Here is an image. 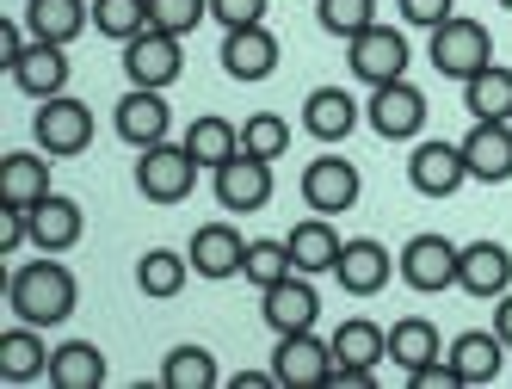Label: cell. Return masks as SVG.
<instances>
[{"label":"cell","instance_id":"cell-26","mask_svg":"<svg viewBox=\"0 0 512 389\" xmlns=\"http://www.w3.org/2000/svg\"><path fill=\"white\" fill-rule=\"evenodd\" d=\"M0 377L7 383H31V377H50V346H44V328H7L0 334Z\"/></svg>","mask_w":512,"mask_h":389},{"label":"cell","instance_id":"cell-17","mask_svg":"<svg viewBox=\"0 0 512 389\" xmlns=\"http://www.w3.org/2000/svg\"><path fill=\"white\" fill-rule=\"evenodd\" d=\"M334 278H340V291H346V297H377L389 278H395V254H389L383 241L358 235V241H346V247H340Z\"/></svg>","mask_w":512,"mask_h":389},{"label":"cell","instance_id":"cell-45","mask_svg":"<svg viewBox=\"0 0 512 389\" xmlns=\"http://www.w3.org/2000/svg\"><path fill=\"white\" fill-rule=\"evenodd\" d=\"M494 334L512 346V291H506V297H494Z\"/></svg>","mask_w":512,"mask_h":389},{"label":"cell","instance_id":"cell-44","mask_svg":"<svg viewBox=\"0 0 512 389\" xmlns=\"http://www.w3.org/2000/svg\"><path fill=\"white\" fill-rule=\"evenodd\" d=\"M229 389H284V383H278V371H235Z\"/></svg>","mask_w":512,"mask_h":389},{"label":"cell","instance_id":"cell-23","mask_svg":"<svg viewBox=\"0 0 512 389\" xmlns=\"http://www.w3.org/2000/svg\"><path fill=\"white\" fill-rule=\"evenodd\" d=\"M93 25V0H25V31L44 44H75Z\"/></svg>","mask_w":512,"mask_h":389},{"label":"cell","instance_id":"cell-18","mask_svg":"<svg viewBox=\"0 0 512 389\" xmlns=\"http://www.w3.org/2000/svg\"><path fill=\"white\" fill-rule=\"evenodd\" d=\"M457 291L482 297V303L506 297L512 291V254H506L500 241H469L463 254H457Z\"/></svg>","mask_w":512,"mask_h":389},{"label":"cell","instance_id":"cell-20","mask_svg":"<svg viewBox=\"0 0 512 389\" xmlns=\"http://www.w3.org/2000/svg\"><path fill=\"white\" fill-rule=\"evenodd\" d=\"M358 118H364V105L346 93V87H315L309 99H303V130L315 136V143H346V136L358 130Z\"/></svg>","mask_w":512,"mask_h":389},{"label":"cell","instance_id":"cell-41","mask_svg":"<svg viewBox=\"0 0 512 389\" xmlns=\"http://www.w3.org/2000/svg\"><path fill=\"white\" fill-rule=\"evenodd\" d=\"M210 19L235 31V25H266V0H210Z\"/></svg>","mask_w":512,"mask_h":389},{"label":"cell","instance_id":"cell-30","mask_svg":"<svg viewBox=\"0 0 512 389\" xmlns=\"http://www.w3.org/2000/svg\"><path fill=\"white\" fill-rule=\"evenodd\" d=\"M44 198H50V161L44 155H7V161H0V204L31 210Z\"/></svg>","mask_w":512,"mask_h":389},{"label":"cell","instance_id":"cell-43","mask_svg":"<svg viewBox=\"0 0 512 389\" xmlns=\"http://www.w3.org/2000/svg\"><path fill=\"white\" fill-rule=\"evenodd\" d=\"M19 56H25V31H19V25L7 19V25H0V62H7V68H13Z\"/></svg>","mask_w":512,"mask_h":389},{"label":"cell","instance_id":"cell-25","mask_svg":"<svg viewBox=\"0 0 512 389\" xmlns=\"http://www.w3.org/2000/svg\"><path fill=\"white\" fill-rule=\"evenodd\" d=\"M445 359L457 365V377H463V383H494V377H500V365H506V340H500L494 328H469V334H457V340H451Z\"/></svg>","mask_w":512,"mask_h":389},{"label":"cell","instance_id":"cell-5","mask_svg":"<svg viewBox=\"0 0 512 389\" xmlns=\"http://www.w3.org/2000/svg\"><path fill=\"white\" fill-rule=\"evenodd\" d=\"M346 68L364 81V87H383V81H401L408 75V31L401 25H364L358 38H346Z\"/></svg>","mask_w":512,"mask_h":389},{"label":"cell","instance_id":"cell-31","mask_svg":"<svg viewBox=\"0 0 512 389\" xmlns=\"http://www.w3.org/2000/svg\"><path fill=\"white\" fill-rule=\"evenodd\" d=\"M438 352H445V340H438V328L426 322V315H401V322L389 328V359L401 365V371H420V365H432Z\"/></svg>","mask_w":512,"mask_h":389},{"label":"cell","instance_id":"cell-16","mask_svg":"<svg viewBox=\"0 0 512 389\" xmlns=\"http://www.w3.org/2000/svg\"><path fill=\"white\" fill-rule=\"evenodd\" d=\"M192 272L198 278H210V285H223V278H241V266H247V235L235 229V223H204L198 235H192Z\"/></svg>","mask_w":512,"mask_h":389},{"label":"cell","instance_id":"cell-35","mask_svg":"<svg viewBox=\"0 0 512 389\" xmlns=\"http://www.w3.org/2000/svg\"><path fill=\"white\" fill-rule=\"evenodd\" d=\"M290 272H297V260H290V241L278 235H260V241H247V266H241V278H247V285H260V291H272L278 285V278H290Z\"/></svg>","mask_w":512,"mask_h":389},{"label":"cell","instance_id":"cell-12","mask_svg":"<svg viewBox=\"0 0 512 389\" xmlns=\"http://www.w3.org/2000/svg\"><path fill=\"white\" fill-rule=\"evenodd\" d=\"M358 192H364V180H358V167H352L346 155H315V161L303 167V204L321 210V217H340V210H352Z\"/></svg>","mask_w":512,"mask_h":389},{"label":"cell","instance_id":"cell-29","mask_svg":"<svg viewBox=\"0 0 512 389\" xmlns=\"http://www.w3.org/2000/svg\"><path fill=\"white\" fill-rule=\"evenodd\" d=\"M186 278H192V254H173V247H149V254L136 260V291L155 297V303L179 297V291H186Z\"/></svg>","mask_w":512,"mask_h":389},{"label":"cell","instance_id":"cell-42","mask_svg":"<svg viewBox=\"0 0 512 389\" xmlns=\"http://www.w3.org/2000/svg\"><path fill=\"white\" fill-rule=\"evenodd\" d=\"M408 383H414V389H463V377H457V365L445 359V352H438L432 365H420V371H414Z\"/></svg>","mask_w":512,"mask_h":389},{"label":"cell","instance_id":"cell-3","mask_svg":"<svg viewBox=\"0 0 512 389\" xmlns=\"http://www.w3.org/2000/svg\"><path fill=\"white\" fill-rule=\"evenodd\" d=\"M93 105L75 99V93H56V99H38V118H31V136L50 161H68V155H87L93 143Z\"/></svg>","mask_w":512,"mask_h":389},{"label":"cell","instance_id":"cell-36","mask_svg":"<svg viewBox=\"0 0 512 389\" xmlns=\"http://www.w3.org/2000/svg\"><path fill=\"white\" fill-rule=\"evenodd\" d=\"M93 25H99V38H118L130 44L136 31H149V0H93Z\"/></svg>","mask_w":512,"mask_h":389},{"label":"cell","instance_id":"cell-10","mask_svg":"<svg viewBox=\"0 0 512 389\" xmlns=\"http://www.w3.org/2000/svg\"><path fill=\"white\" fill-rule=\"evenodd\" d=\"M272 371H278L284 389H321V383H334V340H315V328L278 334Z\"/></svg>","mask_w":512,"mask_h":389},{"label":"cell","instance_id":"cell-19","mask_svg":"<svg viewBox=\"0 0 512 389\" xmlns=\"http://www.w3.org/2000/svg\"><path fill=\"white\" fill-rule=\"evenodd\" d=\"M278 68V38L266 25H235L223 31V75L229 81H266Z\"/></svg>","mask_w":512,"mask_h":389},{"label":"cell","instance_id":"cell-11","mask_svg":"<svg viewBox=\"0 0 512 389\" xmlns=\"http://www.w3.org/2000/svg\"><path fill=\"white\" fill-rule=\"evenodd\" d=\"M112 130L124 136L130 149H155L167 143V130H173V105L161 87H130L118 105H112Z\"/></svg>","mask_w":512,"mask_h":389},{"label":"cell","instance_id":"cell-6","mask_svg":"<svg viewBox=\"0 0 512 389\" xmlns=\"http://www.w3.org/2000/svg\"><path fill=\"white\" fill-rule=\"evenodd\" d=\"M364 124H371L383 143H414L426 130V93L408 75L383 81V87H371V99H364Z\"/></svg>","mask_w":512,"mask_h":389},{"label":"cell","instance_id":"cell-46","mask_svg":"<svg viewBox=\"0 0 512 389\" xmlns=\"http://www.w3.org/2000/svg\"><path fill=\"white\" fill-rule=\"evenodd\" d=\"M500 7H506V13H512V0H500Z\"/></svg>","mask_w":512,"mask_h":389},{"label":"cell","instance_id":"cell-8","mask_svg":"<svg viewBox=\"0 0 512 389\" xmlns=\"http://www.w3.org/2000/svg\"><path fill=\"white\" fill-rule=\"evenodd\" d=\"M124 75H130V87H161L167 93L179 75H186V50H179L173 31L149 25V31H136L124 44Z\"/></svg>","mask_w":512,"mask_h":389},{"label":"cell","instance_id":"cell-22","mask_svg":"<svg viewBox=\"0 0 512 389\" xmlns=\"http://www.w3.org/2000/svg\"><path fill=\"white\" fill-rule=\"evenodd\" d=\"M62 50H68V44L31 38L25 56L13 62V87L31 93V99H56V93H68V56H62Z\"/></svg>","mask_w":512,"mask_h":389},{"label":"cell","instance_id":"cell-15","mask_svg":"<svg viewBox=\"0 0 512 389\" xmlns=\"http://www.w3.org/2000/svg\"><path fill=\"white\" fill-rule=\"evenodd\" d=\"M260 297H266L260 315H266V328H272V334H303V328L321 322V297H315V285H309V272L278 278V285L260 291Z\"/></svg>","mask_w":512,"mask_h":389},{"label":"cell","instance_id":"cell-37","mask_svg":"<svg viewBox=\"0 0 512 389\" xmlns=\"http://www.w3.org/2000/svg\"><path fill=\"white\" fill-rule=\"evenodd\" d=\"M315 19L334 38H358L364 25H377V0H315Z\"/></svg>","mask_w":512,"mask_h":389},{"label":"cell","instance_id":"cell-7","mask_svg":"<svg viewBox=\"0 0 512 389\" xmlns=\"http://www.w3.org/2000/svg\"><path fill=\"white\" fill-rule=\"evenodd\" d=\"M457 254H463V247L445 241V235H414V241L395 254V272H401V285H408V291L438 297V291L457 285Z\"/></svg>","mask_w":512,"mask_h":389},{"label":"cell","instance_id":"cell-38","mask_svg":"<svg viewBox=\"0 0 512 389\" xmlns=\"http://www.w3.org/2000/svg\"><path fill=\"white\" fill-rule=\"evenodd\" d=\"M241 149L260 155V161H278V155L290 149V124H284L278 112H253V118L241 124Z\"/></svg>","mask_w":512,"mask_h":389},{"label":"cell","instance_id":"cell-2","mask_svg":"<svg viewBox=\"0 0 512 389\" xmlns=\"http://www.w3.org/2000/svg\"><path fill=\"white\" fill-rule=\"evenodd\" d=\"M426 56H432V68H438L445 81H469V75H482V68L494 62V38H488V25H482V19L451 13L445 25L432 31Z\"/></svg>","mask_w":512,"mask_h":389},{"label":"cell","instance_id":"cell-21","mask_svg":"<svg viewBox=\"0 0 512 389\" xmlns=\"http://www.w3.org/2000/svg\"><path fill=\"white\" fill-rule=\"evenodd\" d=\"M81 235H87V217H81L75 198L50 192L44 204H31V247H38V254H68Z\"/></svg>","mask_w":512,"mask_h":389},{"label":"cell","instance_id":"cell-39","mask_svg":"<svg viewBox=\"0 0 512 389\" xmlns=\"http://www.w3.org/2000/svg\"><path fill=\"white\" fill-rule=\"evenodd\" d=\"M149 19L161 31H173V38H186V31H198L210 19V0H149Z\"/></svg>","mask_w":512,"mask_h":389},{"label":"cell","instance_id":"cell-27","mask_svg":"<svg viewBox=\"0 0 512 389\" xmlns=\"http://www.w3.org/2000/svg\"><path fill=\"white\" fill-rule=\"evenodd\" d=\"M389 359V328L364 322V315H352V322L334 328V365H352V371H377Z\"/></svg>","mask_w":512,"mask_h":389},{"label":"cell","instance_id":"cell-28","mask_svg":"<svg viewBox=\"0 0 512 389\" xmlns=\"http://www.w3.org/2000/svg\"><path fill=\"white\" fill-rule=\"evenodd\" d=\"M50 383L56 389H99L105 383V352L93 340H62V346H50Z\"/></svg>","mask_w":512,"mask_h":389},{"label":"cell","instance_id":"cell-32","mask_svg":"<svg viewBox=\"0 0 512 389\" xmlns=\"http://www.w3.org/2000/svg\"><path fill=\"white\" fill-rule=\"evenodd\" d=\"M192 155H198V167H223L229 155H241V124H229V118H216V112H204V118H192V130L179 136Z\"/></svg>","mask_w":512,"mask_h":389},{"label":"cell","instance_id":"cell-33","mask_svg":"<svg viewBox=\"0 0 512 389\" xmlns=\"http://www.w3.org/2000/svg\"><path fill=\"white\" fill-rule=\"evenodd\" d=\"M463 105H469V118H500V124H512V68L488 62L482 75H469L463 81Z\"/></svg>","mask_w":512,"mask_h":389},{"label":"cell","instance_id":"cell-4","mask_svg":"<svg viewBox=\"0 0 512 389\" xmlns=\"http://www.w3.org/2000/svg\"><path fill=\"white\" fill-rule=\"evenodd\" d=\"M198 173L204 167H198V155L186 143H155V149L136 155V192L149 204H179V198H192Z\"/></svg>","mask_w":512,"mask_h":389},{"label":"cell","instance_id":"cell-24","mask_svg":"<svg viewBox=\"0 0 512 389\" xmlns=\"http://www.w3.org/2000/svg\"><path fill=\"white\" fill-rule=\"evenodd\" d=\"M284 241H290V260H297V272H309V278H315V272H334V266H340V247H346L340 229H334V217H321V210H315V217H303Z\"/></svg>","mask_w":512,"mask_h":389},{"label":"cell","instance_id":"cell-1","mask_svg":"<svg viewBox=\"0 0 512 389\" xmlns=\"http://www.w3.org/2000/svg\"><path fill=\"white\" fill-rule=\"evenodd\" d=\"M7 303L31 328H62L68 315H75V303H81V285H75V272H68L56 254H44V260H25L7 278Z\"/></svg>","mask_w":512,"mask_h":389},{"label":"cell","instance_id":"cell-34","mask_svg":"<svg viewBox=\"0 0 512 389\" xmlns=\"http://www.w3.org/2000/svg\"><path fill=\"white\" fill-rule=\"evenodd\" d=\"M161 383L167 389H216L223 383V371H216V352L204 346H173L161 359Z\"/></svg>","mask_w":512,"mask_h":389},{"label":"cell","instance_id":"cell-14","mask_svg":"<svg viewBox=\"0 0 512 389\" xmlns=\"http://www.w3.org/2000/svg\"><path fill=\"white\" fill-rule=\"evenodd\" d=\"M463 180H469L463 143H414V155H408V186L420 198H451Z\"/></svg>","mask_w":512,"mask_h":389},{"label":"cell","instance_id":"cell-9","mask_svg":"<svg viewBox=\"0 0 512 389\" xmlns=\"http://www.w3.org/2000/svg\"><path fill=\"white\" fill-rule=\"evenodd\" d=\"M210 186H216V204H223L229 217H253V210L272 204V161L241 149V155H229L223 167L210 173Z\"/></svg>","mask_w":512,"mask_h":389},{"label":"cell","instance_id":"cell-13","mask_svg":"<svg viewBox=\"0 0 512 389\" xmlns=\"http://www.w3.org/2000/svg\"><path fill=\"white\" fill-rule=\"evenodd\" d=\"M463 161H469V180L506 186V180H512V124H500V118H475L469 136H463Z\"/></svg>","mask_w":512,"mask_h":389},{"label":"cell","instance_id":"cell-40","mask_svg":"<svg viewBox=\"0 0 512 389\" xmlns=\"http://www.w3.org/2000/svg\"><path fill=\"white\" fill-rule=\"evenodd\" d=\"M401 7V25H420V31H438L451 13H457V0H395Z\"/></svg>","mask_w":512,"mask_h":389}]
</instances>
